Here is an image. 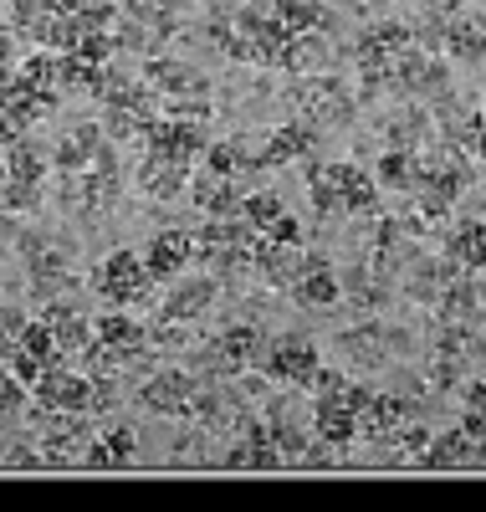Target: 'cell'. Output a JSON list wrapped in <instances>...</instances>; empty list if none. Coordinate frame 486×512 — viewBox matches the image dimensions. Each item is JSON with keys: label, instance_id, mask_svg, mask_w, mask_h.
Returning <instances> with one entry per match:
<instances>
[{"label": "cell", "instance_id": "obj_1", "mask_svg": "<svg viewBox=\"0 0 486 512\" xmlns=\"http://www.w3.org/2000/svg\"><path fill=\"white\" fill-rule=\"evenodd\" d=\"M405 47H415V31L400 26V21H374V26L359 31V41H353V67H359V88H364V98L389 93L394 57H400Z\"/></svg>", "mask_w": 486, "mask_h": 512}, {"label": "cell", "instance_id": "obj_2", "mask_svg": "<svg viewBox=\"0 0 486 512\" xmlns=\"http://www.w3.org/2000/svg\"><path fill=\"white\" fill-rule=\"evenodd\" d=\"M251 241H256V231L246 216H220V221L205 216V231L195 236V262L215 277L241 272V267H251Z\"/></svg>", "mask_w": 486, "mask_h": 512}, {"label": "cell", "instance_id": "obj_3", "mask_svg": "<svg viewBox=\"0 0 486 512\" xmlns=\"http://www.w3.org/2000/svg\"><path fill=\"white\" fill-rule=\"evenodd\" d=\"M41 431V466H82V451L93 446V425L82 410H31Z\"/></svg>", "mask_w": 486, "mask_h": 512}, {"label": "cell", "instance_id": "obj_4", "mask_svg": "<svg viewBox=\"0 0 486 512\" xmlns=\"http://www.w3.org/2000/svg\"><path fill=\"white\" fill-rule=\"evenodd\" d=\"M425 52H446L451 62H481L486 57V11H456V16H435L425 36H415Z\"/></svg>", "mask_w": 486, "mask_h": 512}, {"label": "cell", "instance_id": "obj_5", "mask_svg": "<svg viewBox=\"0 0 486 512\" xmlns=\"http://www.w3.org/2000/svg\"><path fill=\"white\" fill-rule=\"evenodd\" d=\"M292 103H297V113L313 123V128H343V123L353 118V93L343 88L338 77H328V72L297 77Z\"/></svg>", "mask_w": 486, "mask_h": 512}, {"label": "cell", "instance_id": "obj_6", "mask_svg": "<svg viewBox=\"0 0 486 512\" xmlns=\"http://www.w3.org/2000/svg\"><path fill=\"white\" fill-rule=\"evenodd\" d=\"M261 349H267V338H261L256 323H231L226 333H215L210 344L200 349L195 364H200L205 374H220V379H226V374H241L246 364H256Z\"/></svg>", "mask_w": 486, "mask_h": 512}, {"label": "cell", "instance_id": "obj_7", "mask_svg": "<svg viewBox=\"0 0 486 512\" xmlns=\"http://www.w3.org/2000/svg\"><path fill=\"white\" fill-rule=\"evenodd\" d=\"M31 395L41 410H82V415H93L98 410V384L93 374H77L67 364H47L41 369V379L31 384Z\"/></svg>", "mask_w": 486, "mask_h": 512}, {"label": "cell", "instance_id": "obj_8", "mask_svg": "<svg viewBox=\"0 0 486 512\" xmlns=\"http://www.w3.org/2000/svg\"><path fill=\"white\" fill-rule=\"evenodd\" d=\"M149 287H154V277H149L139 251H113L108 262L98 267V297H103V303H113V308L144 303Z\"/></svg>", "mask_w": 486, "mask_h": 512}, {"label": "cell", "instance_id": "obj_9", "mask_svg": "<svg viewBox=\"0 0 486 512\" xmlns=\"http://www.w3.org/2000/svg\"><path fill=\"white\" fill-rule=\"evenodd\" d=\"M261 369H267V379H277V384H292V390H313V379H318L323 359H318V344H313V338H277L272 349H261Z\"/></svg>", "mask_w": 486, "mask_h": 512}, {"label": "cell", "instance_id": "obj_10", "mask_svg": "<svg viewBox=\"0 0 486 512\" xmlns=\"http://www.w3.org/2000/svg\"><path fill=\"white\" fill-rule=\"evenodd\" d=\"M144 144H149V154H159V159L195 164V154H205V128H200L195 118H169V113H159V118L144 128Z\"/></svg>", "mask_w": 486, "mask_h": 512}, {"label": "cell", "instance_id": "obj_11", "mask_svg": "<svg viewBox=\"0 0 486 512\" xmlns=\"http://www.w3.org/2000/svg\"><path fill=\"white\" fill-rule=\"evenodd\" d=\"M195 390H200V379H195L190 369H164V374H154L144 390H139V400H144V410H154V415H185V420H190Z\"/></svg>", "mask_w": 486, "mask_h": 512}, {"label": "cell", "instance_id": "obj_12", "mask_svg": "<svg viewBox=\"0 0 486 512\" xmlns=\"http://www.w3.org/2000/svg\"><path fill=\"white\" fill-rule=\"evenodd\" d=\"M292 297H297L302 308H333V303H338L343 282H338V272L328 267V256H318V251L302 256L297 277H292Z\"/></svg>", "mask_w": 486, "mask_h": 512}, {"label": "cell", "instance_id": "obj_13", "mask_svg": "<svg viewBox=\"0 0 486 512\" xmlns=\"http://www.w3.org/2000/svg\"><path fill=\"white\" fill-rule=\"evenodd\" d=\"M190 420H200L205 431H215V436H241V425L251 420V410L236 400V395H226V390H210V384H200L195 390V405H190Z\"/></svg>", "mask_w": 486, "mask_h": 512}, {"label": "cell", "instance_id": "obj_14", "mask_svg": "<svg viewBox=\"0 0 486 512\" xmlns=\"http://www.w3.org/2000/svg\"><path fill=\"white\" fill-rule=\"evenodd\" d=\"M144 82H149V88H154L164 103H180V98H205V93H210L205 72H195L190 62H169V57H149Z\"/></svg>", "mask_w": 486, "mask_h": 512}, {"label": "cell", "instance_id": "obj_15", "mask_svg": "<svg viewBox=\"0 0 486 512\" xmlns=\"http://www.w3.org/2000/svg\"><path fill=\"white\" fill-rule=\"evenodd\" d=\"M226 466H246V472H272V466H287L282 461V451L272 446V431H267V420H246L241 425V436H236V446L226 451Z\"/></svg>", "mask_w": 486, "mask_h": 512}, {"label": "cell", "instance_id": "obj_16", "mask_svg": "<svg viewBox=\"0 0 486 512\" xmlns=\"http://www.w3.org/2000/svg\"><path fill=\"white\" fill-rule=\"evenodd\" d=\"M190 262H195V236H190V231H159V236H149V246H144V267H149L154 282L180 277Z\"/></svg>", "mask_w": 486, "mask_h": 512}, {"label": "cell", "instance_id": "obj_17", "mask_svg": "<svg viewBox=\"0 0 486 512\" xmlns=\"http://www.w3.org/2000/svg\"><path fill=\"white\" fill-rule=\"evenodd\" d=\"M313 144H318V128L307 123V118L282 123V128H272V134H267V144H261V169H277V164H292L302 154H313Z\"/></svg>", "mask_w": 486, "mask_h": 512}, {"label": "cell", "instance_id": "obj_18", "mask_svg": "<svg viewBox=\"0 0 486 512\" xmlns=\"http://www.w3.org/2000/svg\"><path fill=\"white\" fill-rule=\"evenodd\" d=\"M313 425H318V441L323 446H348L359 436V410L348 405V395H318V410H313Z\"/></svg>", "mask_w": 486, "mask_h": 512}, {"label": "cell", "instance_id": "obj_19", "mask_svg": "<svg viewBox=\"0 0 486 512\" xmlns=\"http://www.w3.org/2000/svg\"><path fill=\"white\" fill-rule=\"evenodd\" d=\"M215 272H205V277H185L180 287H174L169 297H164V313L159 318H169V323H195V318H205V308L215 303Z\"/></svg>", "mask_w": 486, "mask_h": 512}, {"label": "cell", "instance_id": "obj_20", "mask_svg": "<svg viewBox=\"0 0 486 512\" xmlns=\"http://www.w3.org/2000/svg\"><path fill=\"white\" fill-rule=\"evenodd\" d=\"M195 205H200V216L220 221V216H241L246 195H241L236 175H210V169H200V180H195Z\"/></svg>", "mask_w": 486, "mask_h": 512}, {"label": "cell", "instance_id": "obj_21", "mask_svg": "<svg viewBox=\"0 0 486 512\" xmlns=\"http://www.w3.org/2000/svg\"><path fill=\"white\" fill-rule=\"evenodd\" d=\"M103 144H108V139H103V123H82V128H72V134L52 149V164L62 169V175H82V169L98 159Z\"/></svg>", "mask_w": 486, "mask_h": 512}, {"label": "cell", "instance_id": "obj_22", "mask_svg": "<svg viewBox=\"0 0 486 512\" xmlns=\"http://www.w3.org/2000/svg\"><path fill=\"white\" fill-rule=\"evenodd\" d=\"M190 185V164H180V159H159V154H144V164H139V190L149 195V200H174Z\"/></svg>", "mask_w": 486, "mask_h": 512}, {"label": "cell", "instance_id": "obj_23", "mask_svg": "<svg viewBox=\"0 0 486 512\" xmlns=\"http://www.w3.org/2000/svg\"><path fill=\"white\" fill-rule=\"evenodd\" d=\"M461 277V267L451 262V256H440V262H430V256H425V262H415L410 267V282H405V292L415 297V303H440V292H446L451 282Z\"/></svg>", "mask_w": 486, "mask_h": 512}, {"label": "cell", "instance_id": "obj_24", "mask_svg": "<svg viewBox=\"0 0 486 512\" xmlns=\"http://www.w3.org/2000/svg\"><path fill=\"white\" fill-rule=\"evenodd\" d=\"M338 195H343V210H353V216H374L379 210V180H369L359 164L338 159Z\"/></svg>", "mask_w": 486, "mask_h": 512}, {"label": "cell", "instance_id": "obj_25", "mask_svg": "<svg viewBox=\"0 0 486 512\" xmlns=\"http://www.w3.org/2000/svg\"><path fill=\"white\" fill-rule=\"evenodd\" d=\"M471 456H476V441L461 431V425H451V431L430 436L420 466H430V472H451V466H471Z\"/></svg>", "mask_w": 486, "mask_h": 512}, {"label": "cell", "instance_id": "obj_26", "mask_svg": "<svg viewBox=\"0 0 486 512\" xmlns=\"http://www.w3.org/2000/svg\"><path fill=\"white\" fill-rule=\"evenodd\" d=\"M446 256L461 272H486V221H461L446 236Z\"/></svg>", "mask_w": 486, "mask_h": 512}, {"label": "cell", "instance_id": "obj_27", "mask_svg": "<svg viewBox=\"0 0 486 512\" xmlns=\"http://www.w3.org/2000/svg\"><path fill=\"white\" fill-rule=\"evenodd\" d=\"M435 313H440V323H456V328H476V318H481V292H476V282L456 277V282H451L446 292H440Z\"/></svg>", "mask_w": 486, "mask_h": 512}, {"label": "cell", "instance_id": "obj_28", "mask_svg": "<svg viewBox=\"0 0 486 512\" xmlns=\"http://www.w3.org/2000/svg\"><path fill=\"white\" fill-rule=\"evenodd\" d=\"M282 67L297 72V77H313L328 67V36L323 31H297L287 41V52H282Z\"/></svg>", "mask_w": 486, "mask_h": 512}, {"label": "cell", "instance_id": "obj_29", "mask_svg": "<svg viewBox=\"0 0 486 512\" xmlns=\"http://www.w3.org/2000/svg\"><path fill=\"white\" fill-rule=\"evenodd\" d=\"M47 169H52V154L41 149L36 139H16V144H6V175H11V180L47 185Z\"/></svg>", "mask_w": 486, "mask_h": 512}, {"label": "cell", "instance_id": "obj_30", "mask_svg": "<svg viewBox=\"0 0 486 512\" xmlns=\"http://www.w3.org/2000/svg\"><path fill=\"white\" fill-rule=\"evenodd\" d=\"M47 328H52V338H57V349H62V359L67 354H82L87 344H93V333H87V323H82V313L77 308H67V303H52L47 313Z\"/></svg>", "mask_w": 486, "mask_h": 512}, {"label": "cell", "instance_id": "obj_31", "mask_svg": "<svg viewBox=\"0 0 486 512\" xmlns=\"http://www.w3.org/2000/svg\"><path fill=\"white\" fill-rule=\"evenodd\" d=\"M420 154L425 149H384L379 154V185H389V190H415V180H420Z\"/></svg>", "mask_w": 486, "mask_h": 512}, {"label": "cell", "instance_id": "obj_32", "mask_svg": "<svg viewBox=\"0 0 486 512\" xmlns=\"http://www.w3.org/2000/svg\"><path fill=\"white\" fill-rule=\"evenodd\" d=\"M384 344H389V333H384V323H374V318H369V323H359V328H348V333L338 338V349H343V354H353L359 364H384V359H389V349H384Z\"/></svg>", "mask_w": 486, "mask_h": 512}, {"label": "cell", "instance_id": "obj_33", "mask_svg": "<svg viewBox=\"0 0 486 512\" xmlns=\"http://www.w3.org/2000/svg\"><path fill=\"white\" fill-rule=\"evenodd\" d=\"M21 246H26V256H31V282H36V287H57V282L67 277V251H62V246L36 241V236H26Z\"/></svg>", "mask_w": 486, "mask_h": 512}, {"label": "cell", "instance_id": "obj_34", "mask_svg": "<svg viewBox=\"0 0 486 512\" xmlns=\"http://www.w3.org/2000/svg\"><path fill=\"white\" fill-rule=\"evenodd\" d=\"M98 344H108V349H144V344H149V333H144L139 318H128V313L118 308V313L98 318Z\"/></svg>", "mask_w": 486, "mask_h": 512}, {"label": "cell", "instance_id": "obj_35", "mask_svg": "<svg viewBox=\"0 0 486 512\" xmlns=\"http://www.w3.org/2000/svg\"><path fill=\"white\" fill-rule=\"evenodd\" d=\"M307 190H313V210H318V216H338V210H343L338 169H333V164H323V159L307 164Z\"/></svg>", "mask_w": 486, "mask_h": 512}, {"label": "cell", "instance_id": "obj_36", "mask_svg": "<svg viewBox=\"0 0 486 512\" xmlns=\"http://www.w3.org/2000/svg\"><path fill=\"white\" fill-rule=\"evenodd\" d=\"M272 11L282 16V26H287L292 36L328 26V6H323V0H272Z\"/></svg>", "mask_w": 486, "mask_h": 512}, {"label": "cell", "instance_id": "obj_37", "mask_svg": "<svg viewBox=\"0 0 486 512\" xmlns=\"http://www.w3.org/2000/svg\"><path fill=\"white\" fill-rule=\"evenodd\" d=\"M241 216L251 221V231H256V236H272V231H277V221L287 216V205H282L272 190H256V195H246Z\"/></svg>", "mask_w": 486, "mask_h": 512}, {"label": "cell", "instance_id": "obj_38", "mask_svg": "<svg viewBox=\"0 0 486 512\" xmlns=\"http://www.w3.org/2000/svg\"><path fill=\"white\" fill-rule=\"evenodd\" d=\"M425 139H430V118H425L420 108L389 118V144H394V149H425Z\"/></svg>", "mask_w": 486, "mask_h": 512}, {"label": "cell", "instance_id": "obj_39", "mask_svg": "<svg viewBox=\"0 0 486 512\" xmlns=\"http://www.w3.org/2000/svg\"><path fill=\"white\" fill-rule=\"evenodd\" d=\"M16 344H21V349H26L31 359H41V364H62V349H57V338H52L47 318H36V323H21Z\"/></svg>", "mask_w": 486, "mask_h": 512}, {"label": "cell", "instance_id": "obj_40", "mask_svg": "<svg viewBox=\"0 0 486 512\" xmlns=\"http://www.w3.org/2000/svg\"><path fill=\"white\" fill-rule=\"evenodd\" d=\"M16 72L31 82V88H41V93H57V57H52L47 47H41V52H31V57H26Z\"/></svg>", "mask_w": 486, "mask_h": 512}, {"label": "cell", "instance_id": "obj_41", "mask_svg": "<svg viewBox=\"0 0 486 512\" xmlns=\"http://www.w3.org/2000/svg\"><path fill=\"white\" fill-rule=\"evenodd\" d=\"M0 210H11V216H31V210H41V185L6 180L0 185Z\"/></svg>", "mask_w": 486, "mask_h": 512}, {"label": "cell", "instance_id": "obj_42", "mask_svg": "<svg viewBox=\"0 0 486 512\" xmlns=\"http://www.w3.org/2000/svg\"><path fill=\"white\" fill-rule=\"evenodd\" d=\"M103 446L113 451L118 466H128V461H134V451H139V431H134V425H113V431L103 436Z\"/></svg>", "mask_w": 486, "mask_h": 512}, {"label": "cell", "instance_id": "obj_43", "mask_svg": "<svg viewBox=\"0 0 486 512\" xmlns=\"http://www.w3.org/2000/svg\"><path fill=\"white\" fill-rule=\"evenodd\" d=\"M26 410V395H21V379L6 369V374H0V420H16Z\"/></svg>", "mask_w": 486, "mask_h": 512}, {"label": "cell", "instance_id": "obj_44", "mask_svg": "<svg viewBox=\"0 0 486 512\" xmlns=\"http://www.w3.org/2000/svg\"><path fill=\"white\" fill-rule=\"evenodd\" d=\"M82 466H87V472H113V466H118V461H113V451L103 446V436H93V446L82 451Z\"/></svg>", "mask_w": 486, "mask_h": 512}, {"label": "cell", "instance_id": "obj_45", "mask_svg": "<svg viewBox=\"0 0 486 512\" xmlns=\"http://www.w3.org/2000/svg\"><path fill=\"white\" fill-rule=\"evenodd\" d=\"M343 384H348V379H343L338 369H318V379H313V390H318V395H338Z\"/></svg>", "mask_w": 486, "mask_h": 512}, {"label": "cell", "instance_id": "obj_46", "mask_svg": "<svg viewBox=\"0 0 486 512\" xmlns=\"http://www.w3.org/2000/svg\"><path fill=\"white\" fill-rule=\"evenodd\" d=\"M21 323H26L21 313H11L6 303H0V344H6V338H16V333H21Z\"/></svg>", "mask_w": 486, "mask_h": 512}, {"label": "cell", "instance_id": "obj_47", "mask_svg": "<svg viewBox=\"0 0 486 512\" xmlns=\"http://www.w3.org/2000/svg\"><path fill=\"white\" fill-rule=\"evenodd\" d=\"M11 57H16V31L0 21V67H11Z\"/></svg>", "mask_w": 486, "mask_h": 512}, {"label": "cell", "instance_id": "obj_48", "mask_svg": "<svg viewBox=\"0 0 486 512\" xmlns=\"http://www.w3.org/2000/svg\"><path fill=\"white\" fill-rule=\"evenodd\" d=\"M471 149L486 159V113H476V118H471Z\"/></svg>", "mask_w": 486, "mask_h": 512}, {"label": "cell", "instance_id": "obj_49", "mask_svg": "<svg viewBox=\"0 0 486 512\" xmlns=\"http://www.w3.org/2000/svg\"><path fill=\"white\" fill-rule=\"evenodd\" d=\"M466 410H486V384H466Z\"/></svg>", "mask_w": 486, "mask_h": 512}, {"label": "cell", "instance_id": "obj_50", "mask_svg": "<svg viewBox=\"0 0 486 512\" xmlns=\"http://www.w3.org/2000/svg\"><path fill=\"white\" fill-rule=\"evenodd\" d=\"M466 11V0H430V16H456Z\"/></svg>", "mask_w": 486, "mask_h": 512}, {"label": "cell", "instance_id": "obj_51", "mask_svg": "<svg viewBox=\"0 0 486 512\" xmlns=\"http://www.w3.org/2000/svg\"><path fill=\"white\" fill-rule=\"evenodd\" d=\"M41 6H47V11H62V16H72V11L82 6V0H41Z\"/></svg>", "mask_w": 486, "mask_h": 512}, {"label": "cell", "instance_id": "obj_52", "mask_svg": "<svg viewBox=\"0 0 486 512\" xmlns=\"http://www.w3.org/2000/svg\"><path fill=\"white\" fill-rule=\"evenodd\" d=\"M164 6H174V11H180V6H190V0H164Z\"/></svg>", "mask_w": 486, "mask_h": 512}]
</instances>
